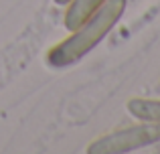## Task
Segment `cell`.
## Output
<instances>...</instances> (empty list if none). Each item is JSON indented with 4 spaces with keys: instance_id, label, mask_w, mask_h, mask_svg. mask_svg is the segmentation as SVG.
<instances>
[{
    "instance_id": "obj_2",
    "label": "cell",
    "mask_w": 160,
    "mask_h": 154,
    "mask_svg": "<svg viewBox=\"0 0 160 154\" xmlns=\"http://www.w3.org/2000/svg\"><path fill=\"white\" fill-rule=\"evenodd\" d=\"M154 142H160V122H144L130 128H122L112 134H106L98 138L89 146L91 154H118L130 152L142 146H150Z\"/></svg>"
},
{
    "instance_id": "obj_4",
    "label": "cell",
    "mask_w": 160,
    "mask_h": 154,
    "mask_svg": "<svg viewBox=\"0 0 160 154\" xmlns=\"http://www.w3.org/2000/svg\"><path fill=\"white\" fill-rule=\"evenodd\" d=\"M128 110L138 120H144V122H160V99L134 97L128 102Z\"/></svg>"
},
{
    "instance_id": "obj_1",
    "label": "cell",
    "mask_w": 160,
    "mask_h": 154,
    "mask_svg": "<svg viewBox=\"0 0 160 154\" xmlns=\"http://www.w3.org/2000/svg\"><path fill=\"white\" fill-rule=\"evenodd\" d=\"M124 8L126 0H106L81 27L71 31L73 35L49 51L47 63L53 67H67V65L77 63L116 27L120 16L124 14Z\"/></svg>"
},
{
    "instance_id": "obj_3",
    "label": "cell",
    "mask_w": 160,
    "mask_h": 154,
    "mask_svg": "<svg viewBox=\"0 0 160 154\" xmlns=\"http://www.w3.org/2000/svg\"><path fill=\"white\" fill-rule=\"evenodd\" d=\"M106 0H69V8L65 12V28L75 31L81 27Z\"/></svg>"
},
{
    "instance_id": "obj_5",
    "label": "cell",
    "mask_w": 160,
    "mask_h": 154,
    "mask_svg": "<svg viewBox=\"0 0 160 154\" xmlns=\"http://www.w3.org/2000/svg\"><path fill=\"white\" fill-rule=\"evenodd\" d=\"M57 4H65V2H69V0H55Z\"/></svg>"
}]
</instances>
